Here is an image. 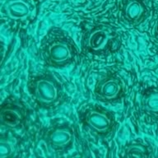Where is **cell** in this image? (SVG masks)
<instances>
[{
  "mask_svg": "<svg viewBox=\"0 0 158 158\" xmlns=\"http://www.w3.org/2000/svg\"><path fill=\"white\" fill-rule=\"evenodd\" d=\"M35 93L37 100L42 103L54 102L58 97V89L55 84L49 79H41L35 84Z\"/></svg>",
  "mask_w": 158,
  "mask_h": 158,
  "instance_id": "obj_1",
  "label": "cell"
},
{
  "mask_svg": "<svg viewBox=\"0 0 158 158\" xmlns=\"http://www.w3.org/2000/svg\"><path fill=\"white\" fill-rule=\"evenodd\" d=\"M49 54L52 61L63 64L71 59L72 51L66 42L56 41L49 47Z\"/></svg>",
  "mask_w": 158,
  "mask_h": 158,
  "instance_id": "obj_2",
  "label": "cell"
},
{
  "mask_svg": "<svg viewBox=\"0 0 158 158\" xmlns=\"http://www.w3.org/2000/svg\"><path fill=\"white\" fill-rule=\"evenodd\" d=\"M86 119L88 125L99 133H105L111 125V121L108 116L99 111L88 112Z\"/></svg>",
  "mask_w": 158,
  "mask_h": 158,
  "instance_id": "obj_3",
  "label": "cell"
},
{
  "mask_svg": "<svg viewBox=\"0 0 158 158\" xmlns=\"http://www.w3.org/2000/svg\"><path fill=\"white\" fill-rule=\"evenodd\" d=\"M7 12L12 19L22 20L29 16L30 8L24 1L15 0L7 4Z\"/></svg>",
  "mask_w": 158,
  "mask_h": 158,
  "instance_id": "obj_4",
  "label": "cell"
},
{
  "mask_svg": "<svg viewBox=\"0 0 158 158\" xmlns=\"http://www.w3.org/2000/svg\"><path fill=\"white\" fill-rule=\"evenodd\" d=\"M110 35L105 30L97 29L89 36L88 46L93 50H101L108 44Z\"/></svg>",
  "mask_w": 158,
  "mask_h": 158,
  "instance_id": "obj_5",
  "label": "cell"
},
{
  "mask_svg": "<svg viewBox=\"0 0 158 158\" xmlns=\"http://www.w3.org/2000/svg\"><path fill=\"white\" fill-rule=\"evenodd\" d=\"M121 91V86L118 80L109 79L101 84L100 88L101 96L107 100L115 99Z\"/></svg>",
  "mask_w": 158,
  "mask_h": 158,
  "instance_id": "obj_6",
  "label": "cell"
},
{
  "mask_svg": "<svg viewBox=\"0 0 158 158\" xmlns=\"http://www.w3.org/2000/svg\"><path fill=\"white\" fill-rule=\"evenodd\" d=\"M50 143L57 148H63L68 145L72 140L71 132L66 128H58L50 134Z\"/></svg>",
  "mask_w": 158,
  "mask_h": 158,
  "instance_id": "obj_7",
  "label": "cell"
},
{
  "mask_svg": "<svg viewBox=\"0 0 158 158\" xmlns=\"http://www.w3.org/2000/svg\"><path fill=\"white\" fill-rule=\"evenodd\" d=\"M1 118L6 125L14 128L20 124L22 121V116L19 112L12 109H5L1 113Z\"/></svg>",
  "mask_w": 158,
  "mask_h": 158,
  "instance_id": "obj_8",
  "label": "cell"
},
{
  "mask_svg": "<svg viewBox=\"0 0 158 158\" xmlns=\"http://www.w3.org/2000/svg\"><path fill=\"white\" fill-rule=\"evenodd\" d=\"M143 12V7L138 1H130L126 5L125 17L129 21H135L140 18Z\"/></svg>",
  "mask_w": 158,
  "mask_h": 158,
  "instance_id": "obj_9",
  "label": "cell"
},
{
  "mask_svg": "<svg viewBox=\"0 0 158 158\" xmlns=\"http://www.w3.org/2000/svg\"><path fill=\"white\" fill-rule=\"evenodd\" d=\"M146 110L154 114H158V92L151 93L145 100Z\"/></svg>",
  "mask_w": 158,
  "mask_h": 158,
  "instance_id": "obj_10",
  "label": "cell"
},
{
  "mask_svg": "<svg viewBox=\"0 0 158 158\" xmlns=\"http://www.w3.org/2000/svg\"><path fill=\"white\" fill-rule=\"evenodd\" d=\"M128 156L134 157H144L146 156V149L140 144H133L129 146L127 149Z\"/></svg>",
  "mask_w": 158,
  "mask_h": 158,
  "instance_id": "obj_11",
  "label": "cell"
},
{
  "mask_svg": "<svg viewBox=\"0 0 158 158\" xmlns=\"http://www.w3.org/2000/svg\"><path fill=\"white\" fill-rule=\"evenodd\" d=\"M12 153V146L7 141L1 140L0 142V157L4 158L9 156Z\"/></svg>",
  "mask_w": 158,
  "mask_h": 158,
  "instance_id": "obj_12",
  "label": "cell"
}]
</instances>
